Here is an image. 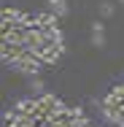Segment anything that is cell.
<instances>
[{
	"instance_id": "6da1fadb",
	"label": "cell",
	"mask_w": 124,
	"mask_h": 127,
	"mask_svg": "<svg viewBox=\"0 0 124 127\" xmlns=\"http://www.w3.org/2000/svg\"><path fill=\"white\" fill-rule=\"evenodd\" d=\"M11 68H14V70H19V73H27V76H38V73H41V68H43V60H41L35 51L27 49L19 60H14V62H11Z\"/></svg>"
},
{
	"instance_id": "7a4b0ae2",
	"label": "cell",
	"mask_w": 124,
	"mask_h": 127,
	"mask_svg": "<svg viewBox=\"0 0 124 127\" xmlns=\"http://www.w3.org/2000/svg\"><path fill=\"white\" fill-rule=\"evenodd\" d=\"M35 16H38V27L41 30H46V32L49 30H59L57 27V14H35Z\"/></svg>"
},
{
	"instance_id": "3957f363",
	"label": "cell",
	"mask_w": 124,
	"mask_h": 127,
	"mask_svg": "<svg viewBox=\"0 0 124 127\" xmlns=\"http://www.w3.org/2000/svg\"><path fill=\"white\" fill-rule=\"evenodd\" d=\"M46 3H49V8L57 14V16H59V19L70 14V5H68V0H46Z\"/></svg>"
},
{
	"instance_id": "277c9868",
	"label": "cell",
	"mask_w": 124,
	"mask_h": 127,
	"mask_svg": "<svg viewBox=\"0 0 124 127\" xmlns=\"http://www.w3.org/2000/svg\"><path fill=\"white\" fill-rule=\"evenodd\" d=\"M97 11H100V19H113V14H116V3H111V0H100Z\"/></svg>"
},
{
	"instance_id": "5b68a950",
	"label": "cell",
	"mask_w": 124,
	"mask_h": 127,
	"mask_svg": "<svg viewBox=\"0 0 124 127\" xmlns=\"http://www.w3.org/2000/svg\"><path fill=\"white\" fill-rule=\"evenodd\" d=\"M43 87H46V84H43L41 78H35V76H32V81H30V89H32L35 95H43Z\"/></svg>"
},
{
	"instance_id": "8992f818",
	"label": "cell",
	"mask_w": 124,
	"mask_h": 127,
	"mask_svg": "<svg viewBox=\"0 0 124 127\" xmlns=\"http://www.w3.org/2000/svg\"><path fill=\"white\" fill-rule=\"evenodd\" d=\"M92 43L95 46H105V32H92Z\"/></svg>"
},
{
	"instance_id": "52a82bcc",
	"label": "cell",
	"mask_w": 124,
	"mask_h": 127,
	"mask_svg": "<svg viewBox=\"0 0 124 127\" xmlns=\"http://www.w3.org/2000/svg\"><path fill=\"white\" fill-rule=\"evenodd\" d=\"M92 32H105V25L102 22H92Z\"/></svg>"
},
{
	"instance_id": "ba28073f",
	"label": "cell",
	"mask_w": 124,
	"mask_h": 127,
	"mask_svg": "<svg viewBox=\"0 0 124 127\" xmlns=\"http://www.w3.org/2000/svg\"><path fill=\"white\" fill-rule=\"evenodd\" d=\"M119 3H122V5H124V0H119Z\"/></svg>"
}]
</instances>
